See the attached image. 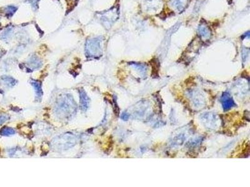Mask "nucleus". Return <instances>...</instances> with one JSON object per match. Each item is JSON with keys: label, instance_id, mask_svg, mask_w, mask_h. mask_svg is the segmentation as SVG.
Wrapping results in <instances>:
<instances>
[{"label": "nucleus", "instance_id": "f257e3e1", "mask_svg": "<svg viewBox=\"0 0 250 187\" xmlns=\"http://www.w3.org/2000/svg\"><path fill=\"white\" fill-rule=\"evenodd\" d=\"M56 106V111L58 112V114H61L64 117L71 115L73 111L76 109H75L76 105L74 102L73 99L68 95L64 96L63 99L59 100Z\"/></svg>", "mask_w": 250, "mask_h": 187}, {"label": "nucleus", "instance_id": "f03ea898", "mask_svg": "<svg viewBox=\"0 0 250 187\" xmlns=\"http://www.w3.org/2000/svg\"><path fill=\"white\" fill-rule=\"evenodd\" d=\"M100 41L97 40L93 39L88 41L86 45V51L90 56H98L100 51Z\"/></svg>", "mask_w": 250, "mask_h": 187}, {"label": "nucleus", "instance_id": "7ed1b4c3", "mask_svg": "<svg viewBox=\"0 0 250 187\" xmlns=\"http://www.w3.org/2000/svg\"><path fill=\"white\" fill-rule=\"evenodd\" d=\"M80 97L81 109L83 111H86L89 106V98L84 90L80 91Z\"/></svg>", "mask_w": 250, "mask_h": 187}, {"label": "nucleus", "instance_id": "20e7f679", "mask_svg": "<svg viewBox=\"0 0 250 187\" xmlns=\"http://www.w3.org/2000/svg\"><path fill=\"white\" fill-rule=\"evenodd\" d=\"M221 100H222L223 107L225 110H228L230 109L235 105L233 100L230 97L228 94H225V95H223Z\"/></svg>", "mask_w": 250, "mask_h": 187}, {"label": "nucleus", "instance_id": "39448f33", "mask_svg": "<svg viewBox=\"0 0 250 187\" xmlns=\"http://www.w3.org/2000/svg\"><path fill=\"white\" fill-rule=\"evenodd\" d=\"M31 84L33 87L35 88V93L36 95V97L38 99H41L42 95H43V91L42 89V84L39 81H31Z\"/></svg>", "mask_w": 250, "mask_h": 187}, {"label": "nucleus", "instance_id": "423d86ee", "mask_svg": "<svg viewBox=\"0 0 250 187\" xmlns=\"http://www.w3.org/2000/svg\"><path fill=\"white\" fill-rule=\"evenodd\" d=\"M14 134H15V131L10 127H5L0 131V135L3 136H9L14 135Z\"/></svg>", "mask_w": 250, "mask_h": 187}, {"label": "nucleus", "instance_id": "0eeeda50", "mask_svg": "<svg viewBox=\"0 0 250 187\" xmlns=\"http://www.w3.org/2000/svg\"><path fill=\"white\" fill-rule=\"evenodd\" d=\"M2 79H3V81L8 86H14L15 84L16 83V81L14 79H13V78H11V77H10L4 76V77H2Z\"/></svg>", "mask_w": 250, "mask_h": 187}, {"label": "nucleus", "instance_id": "6e6552de", "mask_svg": "<svg viewBox=\"0 0 250 187\" xmlns=\"http://www.w3.org/2000/svg\"><path fill=\"white\" fill-rule=\"evenodd\" d=\"M16 8L13 6H9L7 8V14H13L14 13V12L15 11Z\"/></svg>", "mask_w": 250, "mask_h": 187}, {"label": "nucleus", "instance_id": "1a4fd4ad", "mask_svg": "<svg viewBox=\"0 0 250 187\" xmlns=\"http://www.w3.org/2000/svg\"><path fill=\"white\" fill-rule=\"evenodd\" d=\"M8 119V117L5 115H0V125L4 123Z\"/></svg>", "mask_w": 250, "mask_h": 187}, {"label": "nucleus", "instance_id": "9d476101", "mask_svg": "<svg viewBox=\"0 0 250 187\" xmlns=\"http://www.w3.org/2000/svg\"><path fill=\"white\" fill-rule=\"evenodd\" d=\"M128 117H129V115H128V114H127L126 113H123V114H122L121 118H122L124 120H127L128 119Z\"/></svg>", "mask_w": 250, "mask_h": 187}]
</instances>
